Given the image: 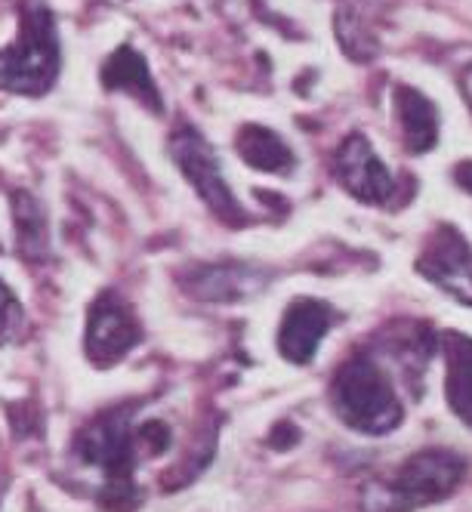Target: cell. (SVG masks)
Listing matches in <instances>:
<instances>
[{"instance_id":"obj_3","label":"cell","mask_w":472,"mask_h":512,"mask_svg":"<svg viewBox=\"0 0 472 512\" xmlns=\"http://www.w3.org/2000/svg\"><path fill=\"white\" fill-rule=\"evenodd\" d=\"M466 463L454 451L429 448L414 454L389 482H374L361 494L365 512H414L457 491Z\"/></svg>"},{"instance_id":"obj_16","label":"cell","mask_w":472,"mask_h":512,"mask_svg":"<svg viewBox=\"0 0 472 512\" xmlns=\"http://www.w3.org/2000/svg\"><path fill=\"white\" fill-rule=\"evenodd\" d=\"M334 31H337V41L343 47V53L352 62H371L377 56V38L368 31V25L361 22L352 10L340 7L337 19H334Z\"/></svg>"},{"instance_id":"obj_12","label":"cell","mask_w":472,"mask_h":512,"mask_svg":"<svg viewBox=\"0 0 472 512\" xmlns=\"http://www.w3.org/2000/svg\"><path fill=\"white\" fill-rule=\"evenodd\" d=\"M395 115L402 127L405 149L411 155L432 152L439 142V112H435L432 99H426L414 87H395Z\"/></svg>"},{"instance_id":"obj_8","label":"cell","mask_w":472,"mask_h":512,"mask_svg":"<svg viewBox=\"0 0 472 512\" xmlns=\"http://www.w3.org/2000/svg\"><path fill=\"white\" fill-rule=\"evenodd\" d=\"M334 176L361 204H386L395 192V179L371 149L368 136L349 133L334 152Z\"/></svg>"},{"instance_id":"obj_17","label":"cell","mask_w":472,"mask_h":512,"mask_svg":"<svg viewBox=\"0 0 472 512\" xmlns=\"http://www.w3.org/2000/svg\"><path fill=\"white\" fill-rule=\"evenodd\" d=\"M136 448H142V454L158 457L170 448V429L161 420H149L136 429Z\"/></svg>"},{"instance_id":"obj_1","label":"cell","mask_w":472,"mask_h":512,"mask_svg":"<svg viewBox=\"0 0 472 512\" xmlns=\"http://www.w3.org/2000/svg\"><path fill=\"white\" fill-rule=\"evenodd\" d=\"M62 47L53 10L44 0H25L19 38L0 50V90L16 96H44L59 81Z\"/></svg>"},{"instance_id":"obj_13","label":"cell","mask_w":472,"mask_h":512,"mask_svg":"<svg viewBox=\"0 0 472 512\" xmlns=\"http://www.w3.org/2000/svg\"><path fill=\"white\" fill-rule=\"evenodd\" d=\"M235 149L247 167L263 170V173H290L297 164V155L290 152V145L275 130L260 127V124H244L238 130Z\"/></svg>"},{"instance_id":"obj_5","label":"cell","mask_w":472,"mask_h":512,"mask_svg":"<svg viewBox=\"0 0 472 512\" xmlns=\"http://www.w3.org/2000/svg\"><path fill=\"white\" fill-rule=\"evenodd\" d=\"M170 158L176 161L179 173H183L192 189L198 192V198L210 207L213 216H220L229 226H244L247 213L238 204V198L232 195L229 182L223 176L220 158H216L213 145L189 124L176 127L170 136Z\"/></svg>"},{"instance_id":"obj_9","label":"cell","mask_w":472,"mask_h":512,"mask_svg":"<svg viewBox=\"0 0 472 512\" xmlns=\"http://www.w3.org/2000/svg\"><path fill=\"white\" fill-rule=\"evenodd\" d=\"M331 327H334V309L328 303L300 297L287 306V312L281 318L278 352L290 364H309Z\"/></svg>"},{"instance_id":"obj_6","label":"cell","mask_w":472,"mask_h":512,"mask_svg":"<svg viewBox=\"0 0 472 512\" xmlns=\"http://www.w3.org/2000/svg\"><path fill=\"white\" fill-rule=\"evenodd\" d=\"M139 340H142V327L133 309L127 306V300L115 294V290L99 294L87 318V343H84L87 358L96 368H112L130 349H136Z\"/></svg>"},{"instance_id":"obj_2","label":"cell","mask_w":472,"mask_h":512,"mask_svg":"<svg viewBox=\"0 0 472 512\" xmlns=\"http://www.w3.org/2000/svg\"><path fill=\"white\" fill-rule=\"evenodd\" d=\"M75 451L84 463L105 472V488L99 503L112 512H133L142 503V494L133 482L136 466V432H130V414L108 411L90 420L81 432Z\"/></svg>"},{"instance_id":"obj_15","label":"cell","mask_w":472,"mask_h":512,"mask_svg":"<svg viewBox=\"0 0 472 512\" xmlns=\"http://www.w3.org/2000/svg\"><path fill=\"white\" fill-rule=\"evenodd\" d=\"M13 210H16L19 253L28 263H41L47 256V219H44L41 204L28 192H19V195H13Z\"/></svg>"},{"instance_id":"obj_4","label":"cell","mask_w":472,"mask_h":512,"mask_svg":"<svg viewBox=\"0 0 472 512\" xmlns=\"http://www.w3.org/2000/svg\"><path fill=\"white\" fill-rule=\"evenodd\" d=\"M331 401L346 426L368 435L392 432L405 417L392 380L368 355H355L340 364L331 383Z\"/></svg>"},{"instance_id":"obj_18","label":"cell","mask_w":472,"mask_h":512,"mask_svg":"<svg viewBox=\"0 0 472 512\" xmlns=\"http://www.w3.org/2000/svg\"><path fill=\"white\" fill-rule=\"evenodd\" d=\"M19 318H22L19 300L13 297V290L4 281H0V340H7L16 331Z\"/></svg>"},{"instance_id":"obj_7","label":"cell","mask_w":472,"mask_h":512,"mask_svg":"<svg viewBox=\"0 0 472 512\" xmlns=\"http://www.w3.org/2000/svg\"><path fill=\"white\" fill-rule=\"evenodd\" d=\"M417 272L457 303L472 306V247L454 226L432 232L417 260Z\"/></svg>"},{"instance_id":"obj_20","label":"cell","mask_w":472,"mask_h":512,"mask_svg":"<svg viewBox=\"0 0 472 512\" xmlns=\"http://www.w3.org/2000/svg\"><path fill=\"white\" fill-rule=\"evenodd\" d=\"M460 90H463V99H466L469 108H472V65L463 68V75H460Z\"/></svg>"},{"instance_id":"obj_19","label":"cell","mask_w":472,"mask_h":512,"mask_svg":"<svg viewBox=\"0 0 472 512\" xmlns=\"http://www.w3.org/2000/svg\"><path fill=\"white\" fill-rule=\"evenodd\" d=\"M454 179H457V186H463V189L472 195V161H463V164H457V170H454Z\"/></svg>"},{"instance_id":"obj_11","label":"cell","mask_w":472,"mask_h":512,"mask_svg":"<svg viewBox=\"0 0 472 512\" xmlns=\"http://www.w3.org/2000/svg\"><path fill=\"white\" fill-rule=\"evenodd\" d=\"M102 87L112 93H130L133 99H139L149 112L164 115V99L161 90L149 71V62L139 50H133L130 44H121L112 56L102 65Z\"/></svg>"},{"instance_id":"obj_10","label":"cell","mask_w":472,"mask_h":512,"mask_svg":"<svg viewBox=\"0 0 472 512\" xmlns=\"http://www.w3.org/2000/svg\"><path fill=\"white\" fill-rule=\"evenodd\" d=\"M269 275L250 266H238V263H220V266H198L192 269L189 278H183L186 294H192L195 300H207V303H235V300H247L253 294H260L266 287Z\"/></svg>"},{"instance_id":"obj_14","label":"cell","mask_w":472,"mask_h":512,"mask_svg":"<svg viewBox=\"0 0 472 512\" xmlns=\"http://www.w3.org/2000/svg\"><path fill=\"white\" fill-rule=\"evenodd\" d=\"M445 358H448V377H445L448 405L466 426H472V337L448 334Z\"/></svg>"}]
</instances>
